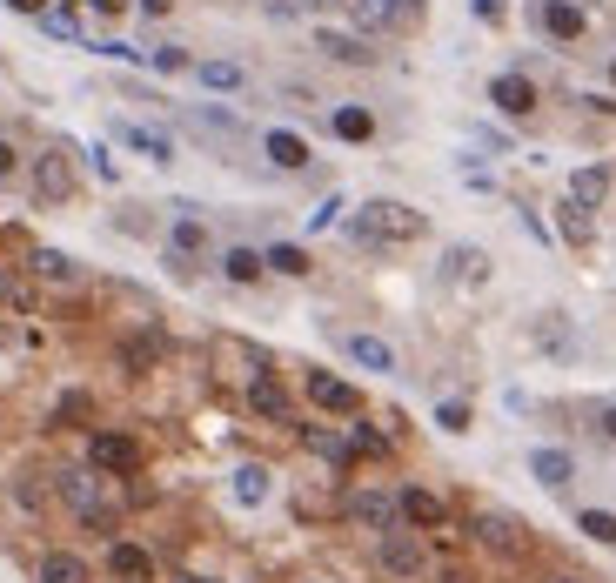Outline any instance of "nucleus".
I'll return each mask as SVG.
<instances>
[{"mask_svg":"<svg viewBox=\"0 0 616 583\" xmlns=\"http://www.w3.org/2000/svg\"><path fill=\"white\" fill-rule=\"evenodd\" d=\"M88 7H101V14H121V7H128V0H88Z\"/></svg>","mask_w":616,"mask_h":583,"instance_id":"nucleus-44","label":"nucleus"},{"mask_svg":"<svg viewBox=\"0 0 616 583\" xmlns=\"http://www.w3.org/2000/svg\"><path fill=\"white\" fill-rule=\"evenodd\" d=\"M308 403H315V409H329V416H355V409H362V396H355V389H349L342 376L315 369V376H308Z\"/></svg>","mask_w":616,"mask_h":583,"instance_id":"nucleus-7","label":"nucleus"},{"mask_svg":"<svg viewBox=\"0 0 616 583\" xmlns=\"http://www.w3.org/2000/svg\"><path fill=\"white\" fill-rule=\"evenodd\" d=\"M422 215L416 208H402V202H369V208H355V222H349V235L362 248H396V242H422Z\"/></svg>","mask_w":616,"mask_h":583,"instance_id":"nucleus-1","label":"nucleus"},{"mask_svg":"<svg viewBox=\"0 0 616 583\" xmlns=\"http://www.w3.org/2000/svg\"><path fill=\"white\" fill-rule=\"evenodd\" d=\"M396 503H402V523H416V530H442V516H449L436 490H402Z\"/></svg>","mask_w":616,"mask_h":583,"instance_id":"nucleus-13","label":"nucleus"},{"mask_svg":"<svg viewBox=\"0 0 616 583\" xmlns=\"http://www.w3.org/2000/svg\"><path fill=\"white\" fill-rule=\"evenodd\" d=\"M88 456H94V470H108V476H134V470H141V443H134V436H108V429L88 443Z\"/></svg>","mask_w":616,"mask_h":583,"instance_id":"nucleus-6","label":"nucleus"},{"mask_svg":"<svg viewBox=\"0 0 616 583\" xmlns=\"http://www.w3.org/2000/svg\"><path fill=\"white\" fill-rule=\"evenodd\" d=\"M442 583H469V577H462V570H456V563H449V570H442Z\"/></svg>","mask_w":616,"mask_h":583,"instance_id":"nucleus-45","label":"nucleus"},{"mask_svg":"<svg viewBox=\"0 0 616 583\" xmlns=\"http://www.w3.org/2000/svg\"><path fill=\"white\" fill-rule=\"evenodd\" d=\"M0 302H21V289H14V282H7V275H0Z\"/></svg>","mask_w":616,"mask_h":583,"instance_id":"nucleus-43","label":"nucleus"},{"mask_svg":"<svg viewBox=\"0 0 616 583\" xmlns=\"http://www.w3.org/2000/svg\"><path fill=\"white\" fill-rule=\"evenodd\" d=\"M14 14H47V0H7Z\"/></svg>","mask_w":616,"mask_h":583,"instance_id":"nucleus-41","label":"nucleus"},{"mask_svg":"<svg viewBox=\"0 0 616 583\" xmlns=\"http://www.w3.org/2000/svg\"><path fill=\"white\" fill-rule=\"evenodd\" d=\"M489 101H496L503 114H529V108H536V88H529V74H496Z\"/></svg>","mask_w":616,"mask_h":583,"instance_id":"nucleus-16","label":"nucleus"},{"mask_svg":"<svg viewBox=\"0 0 616 583\" xmlns=\"http://www.w3.org/2000/svg\"><path fill=\"white\" fill-rule=\"evenodd\" d=\"M563 235H570L576 248L590 242V208H583V202H563Z\"/></svg>","mask_w":616,"mask_h":583,"instance_id":"nucleus-34","label":"nucleus"},{"mask_svg":"<svg viewBox=\"0 0 616 583\" xmlns=\"http://www.w3.org/2000/svg\"><path fill=\"white\" fill-rule=\"evenodd\" d=\"M7 175H14V141L0 135V181H7Z\"/></svg>","mask_w":616,"mask_h":583,"instance_id":"nucleus-40","label":"nucleus"},{"mask_svg":"<svg viewBox=\"0 0 616 583\" xmlns=\"http://www.w3.org/2000/svg\"><path fill=\"white\" fill-rule=\"evenodd\" d=\"M603 436H616V409H603Z\"/></svg>","mask_w":616,"mask_h":583,"instance_id":"nucleus-46","label":"nucleus"},{"mask_svg":"<svg viewBox=\"0 0 616 583\" xmlns=\"http://www.w3.org/2000/svg\"><path fill=\"white\" fill-rule=\"evenodd\" d=\"M188 121H195L201 135H221V141L242 135V121H235V114H221V108H201V114H188Z\"/></svg>","mask_w":616,"mask_h":583,"instance_id":"nucleus-30","label":"nucleus"},{"mask_svg":"<svg viewBox=\"0 0 616 583\" xmlns=\"http://www.w3.org/2000/svg\"><path fill=\"white\" fill-rule=\"evenodd\" d=\"M268 161H275V168H308V141L302 135H288V128H268Z\"/></svg>","mask_w":616,"mask_h":583,"instance_id":"nucleus-19","label":"nucleus"},{"mask_svg":"<svg viewBox=\"0 0 616 583\" xmlns=\"http://www.w3.org/2000/svg\"><path fill=\"white\" fill-rule=\"evenodd\" d=\"M529 470H536L543 490H563V483L576 476V463H570V449H536V456H529Z\"/></svg>","mask_w":616,"mask_h":583,"instance_id":"nucleus-17","label":"nucleus"},{"mask_svg":"<svg viewBox=\"0 0 616 583\" xmlns=\"http://www.w3.org/2000/svg\"><path fill=\"white\" fill-rule=\"evenodd\" d=\"M543 34L550 41H583V7L576 0H543Z\"/></svg>","mask_w":616,"mask_h":583,"instance_id":"nucleus-14","label":"nucleus"},{"mask_svg":"<svg viewBox=\"0 0 616 583\" xmlns=\"http://www.w3.org/2000/svg\"><path fill=\"white\" fill-rule=\"evenodd\" d=\"M436 423L449 429V436H462V429H469V403H442V409H436Z\"/></svg>","mask_w":616,"mask_h":583,"instance_id":"nucleus-36","label":"nucleus"},{"mask_svg":"<svg viewBox=\"0 0 616 583\" xmlns=\"http://www.w3.org/2000/svg\"><path fill=\"white\" fill-rule=\"evenodd\" d=\"M154 68H161V74H181V68H188V54H181V47H154Z\"/></svg>","mask_w":616,"mask_h":583,"instance_id":"nucleus-37","label":"nucleus"},{"mask_svg":"<svg viewBox=\"0 0 616 583\" xmlns=\"http://www.w3.org/2000/svg\"><path fill=\"white\" fill-rule=\"evenodd\" d=\"M168 7H175V0H141V14H168Z\"/></svg>","mask_w":616,"mask_h":583,"instance_id":"nucleus-42","label":"nucleus"},{"mask_svg":"<svg viewBox=\"0 0 616 583\" xmlns=\"http://www.w3.org/2000/svg\"><path fill=\"white\" fill-rule=\"evenodd\" d=\"M349 516L362 523V530H382V537H389V530H402V503H396L389 490H355V496H349Z\"/></svg>","mask_w":616,"mask_h":583,"instance_id":"nucleus-5","label":"nucleus"},{"mask_svg":"<svg viewBox=\"0 0 616 583\" xmlns=\"http://www.w3.org/2000/svg\"><path fill=\"white\" fill-rule=\"evenodd\" d=\"M610 81H616V68H610Z\"/></svg>","mask_w":616,"mask_h":583,"instance_id":"nucleus-48","label":"nucleus"},{"mask_svg":"<svg viewBox=\"0 0 616 583\" xmlns=\"http://www.w3.org/2000/svg\"><path fill=\"white\" fill-rule=\"evenodd\" d=\"M154 356H161V336H134V342H128V349H121V362H128L134 376H141V369H148V362H154Z\"/></svg>","mask_w":616,"mask_h":583,"instance_id":"nucleus-33","label":"nucleus"},{"mask_svg":"<svg viewBox=\"0 0 616 583\" xmlns=\"http://www.w3.org/2000/svg\"><path fill=\"white\" fill-rule=\"evenodd\" d=\"M201 248H208V228H201L195 215H188V222H175V262H181V255H201Z\"/></svg>","mask_w":616,"mask_h":583,"instance_id":"nucleus-32","label":"nucleus"},{"mask_svg":"<svg viewBox=\"0 0 616 583\" xmlns=\"http://www.w3.org/2000/svg\"><path fill=\"white\" fill-rule=\"evenodd\" d=\"M469 7H476L483 21H503V0H469Z\"/></svg>","mask_w":616,"mask_h":583,"instance_id":"nucleus-39","label":"nucleus"},{"mask_svg":"<svg viewBox=\"0 0 616 583\" xmlns=\"http://www.w3.org/2000/svg\"><path fill=\"white\" fill-rule=\"evenodd\" d=\"M268 490H275V476H268L262 463H242V470H235V503L262 510V503H268Z\"/></svg>","mask_w":616,"mask_h":583,"instance_id":"nucleus-18","label":"nucleus"},{"mask_svg":"<svg viewBox=\"0 0 616 583\" xmlns=\"http://www.w3.org/2000/svg\"><path fill=\"white\" fill-rule=\"evenodd\" d=\"M375 570L396 577V583H416V577H429V550H422L409 530H389V537L375 543Z\"/></svg>","mask_w":616,"mask_h":583,"instance_id":"nucleus-3","label":"nucleus"},{"mask_svg":"<svg viewBox=\"0 0 616 583\" xmlns=\"http://www.w3.org/2000/svg\"><path fill=\"white\" fill-rule=\"evenodd\" d=\"M262 262H268L275 275H308V269H315V262H308V248H295V242H275Z\"/></svg>","mask_w":616,"mask_h":583,"instance_id":"nucleus-24","label":"nucleus"},{"mask_svg":"<svg viewBox=\"0 0 616 583\" xmlns=\"http://www.w3.org/2000/svg\"><path fill=\"white\" fill-rule=\"evenodd\" d=\"M34 275H41V282H74V275H81V269L67 262L61 248H34Z\"/></svg>","mask_w":616,"mask_h":583,"instance_id":"nucleus-26","label":"nucleus"},{"mask_svg":"<svg viewBox=\"0 0 616 583\" xmlns=\"http://www.w3.org/2000/svg\"><path fill=\"white\" fill-rule=\"evenodd\" d=\"M181 583H208V577H181Z\"/></svg>","mask_w":616,"mask_h":583,"instance_id":"nucleus-47","label":"nucleus"},{"mask_svg":"<svg viewBox=\"0 0 616 583\" xmlns=\"http://www.w3.org/2000/svg\"><path fill=\"white\" fill-rule=\"evenodd\" d=\"M54 490H61V503L81 516L88 530H101V537L114 530V510L101 503V490H94V470H61V476H54Z\"/></svg>","mask_w":616,"mask_h":583,"instance_id":"nucleus-2","label":"nucleus"},{"mask_svg":"<svg viewBox=\"0 0 616 583\" xmlns=\"http://www.w3.org/2000/svg\"><path fill=\"white\" fill-rule=\"evenodd\" d=\"M34 195H41V202H67V195H74V168H67V155H41V161H34Z\"/></svg>","mask_w":616,"mask_h":583,"instance_id":"nucleus-9","label":"nucleus"},{"mask_svg":"<svg viewBox=\"0 0 616 583\" xmlns=\"http://www.w3.org/2000/svg\"><path fill=\"white\" fill-rule=\"evenodd\" d=\"M114 135L128 141L134 155H148V161H175V141L154 135V128H141V121H114Z\"/></svg>","mask_w":616,"mask_h":583,"instance_id":"nucleus-15","label":"nucleus"},{"mask_svg":"<svg viewBox=\"0 0 616 583\" xmlns=\"http://www.w3.org/2000/svg\"><path fill=\"white\" fill-rule=\"evenodd\" d=\"M262 269H268V262L255 255V248H228V255H221V275H228V282H255Z\"/></svg>","mask_w":616,"mask_h":583,"instance_id":"nucleus-25","label":"nucleus"},{"mask_svg":"<svg viewBox=\"0 0 616 583\" xmlns=\"http://www.w3.org/2000/svg\"><path fill=\"white\" fill-rule=\"evenodd\" d=\"M322 54L329 61H349V68H362V61H375V47H362L355 34H322Z\"/></svg>","mask_w":616,"mask_h":583,"instance_id":"nucleus-23","label":"nucleus"},{"mask_svg":"<svg viewBox=\"0 0 616 583\" xmlns=\"http://www.w3.org/2000/svg\"><path fill=\"white\" fill-rule=\"evenodd\" d=\"M449 275H456V282H489V255H476V248H456V255H449Z\"/></svg>","mask_w":616,"mask_h":583,"instance_id":"nucleus-29","label":"nucleus"},{"mask_svg":"<svg viewBox=\"0 0 616 583\" xmlns=\"http://www.w3.org/2000/svg\"><path fill=\"white\" fill-rule=\"evenodd\" d=\"M342 356H349L355 369H375V376H389V369H396V349H389L382 336H349V342H342Z\"/></svg>","mask_w":616,"mask_h":583,"instance_id":"nucleus-12","label":"nucleus"},{"mask_svg":"<svg viewBox=\"0 0 616 583\" xmlns=\"http://www.w3.org/2000/svg\"><path fill=\"white\" fill-rule=\"evenodd\" d=\"M422 0H349V14L362 34H389V27H409Z\"/></svg>","mask_w":616,"mask_h":583,"instance_id":"nucleus-4","label":"nucleus"},{"mask_svg":"<svg viewBox=\"0 0 616 583\" xmlns=\"http://www.w3.org/2000/svg\"><path fill=\"white\" fill-rule=\"evenodd\" d=\"M108 577H121V583H148V577H154V557L141 550V543H121V537H114V543H108Z\"/></svg>","mask_w":616,"mask_h":583,"instance_id":"nucleus-10","label":"nucleus"},{"mask_svg":"<svg viewBox=\"0 0 616 583\" xmlns=\"http://www.w3.org/2000/svg\"><path fill=\"white\" fill-rule=\"evenodd\" d=\"M576 530H583L590 543H616V510H583V516H576Z\"/></svg>","mask_w":616,"mask_h":583,"instance_id":"nucleus-31","label":"nucleus"},{"mask_svg":"<svg viewBox=\"0 0 616 583\" xmlns=\"http://www.w3.org/2000/svg\"><path fill=\"white\" fill-rule=\"evenodd\" d=\"M248 409H255V416H268V423H295V403H288V389H282L275 376H255Z\"/></svg>","mask_w":616,"mask_h":583,"instance_id":"nucleus-11","label":"nucleus"},{"mask_svg":"<svg viewBox=\"0 0 616 583\" xmlns=\"http://www.w3.org/2000/svg\"><path fill=\"white\" fill-rule=\"evenodd\" d=\"M335 208H342V195H329V202L315 208V215H308V228H329V222H335Z\"/></svg>","mask_w":616,"mask_h":583,"instance_id":"nucleus-38","label":"nucleus"},{"mask_svg":"<svg viewBox=\"0 0 616 583\" xmlns=\"http://www.w3.org/2000/svg\"><path fill=\"white\" fill-rule=\"evenodd\" d=\"M195 74H201V88H215V94H235V88L248 81V74L235 68V61H201Z\"/></svg>","mask_w":616,"mask_h":583,"instance_id":"nucleus-22","label":"nucleus"},{"mask_svg":"<svg viewBox=\"0 0 616 583\" xmlns=\"http://www.w3.org/2000/svg\"><path fill=\"white\" fill-rule=\"evenodd\" d=\"M41 27L54 41H81V21H74V14H41Z\"/></svg>","mask_w":616,"mask_h":583,"instance_id":"nucleus-35","label":"nucleus"},{"mask_svg":"<svg viewBox=\"0 0 616 583\" xmlns=\"http://www.w3.org/2000/svg\"><path fill=\"white\" fill-rule=\"evenodd\" d=\"M335 135H342V141H369L375 135V114L369 108H335Z\"/></svg>","mask_w":616,"mask_h":583,"instance_id":"nucleus-27","label":"nucleus"},{"mask_svg":"<svg viewBox=\"0 0 616 583\" xmlns=\"http://www.w3.org/2000/svg\"><path fill=\"white\" fill-rule=\"evenodd\" d=\"M41 583H88V563L74 557V550H47V563H41Z\"/></svg>","mask_w":616,"mask_h":583,"instance_id":"nucleus-20","label":"nucleus"},{"mask_svg":"<svg viewBox=\"0 0 616 583\" xmlns=\"http://www.w3.org/2000/svg\"><path fill=\"white\" fill-rule=\"evenodd\" d=\"M603 195H610V175H603V168H576V175H570V202L596 208Z\"/></svg>","mask_w":616,"mask_h":583,"instance_id":"nucleus-21","label":"nucleus"},{"mask_svg":"<svg viewBox=\"0 0 616 583\" xmlns=\"http://www.w3.org/2000/svg\"><path fill=\"white\" fill-rule=\"evenodd\" d=\"M469 530H476L489 550H503V557H516V550H523V523H516V516H503V510H483Z\"/></svg>","mask_w":616,"mask_h":583,"instance_id":"nucleus-8","label":"nucleus"},{"mask_svg":"<svg viewBox=\"0 0 616 583\" xmlns=\"http://www.w3.org/2000/svg\"><path fill=\"white\" fill-rule=\"evenodd\" d=\"M308 449L329 456V463H349V456H355V443H349V436H335V429H308Z\"/></svg>","mask_w":616,"mask_h":583,"instance_id":"nucleus-28","label":"nucleus"}]
</instances>
